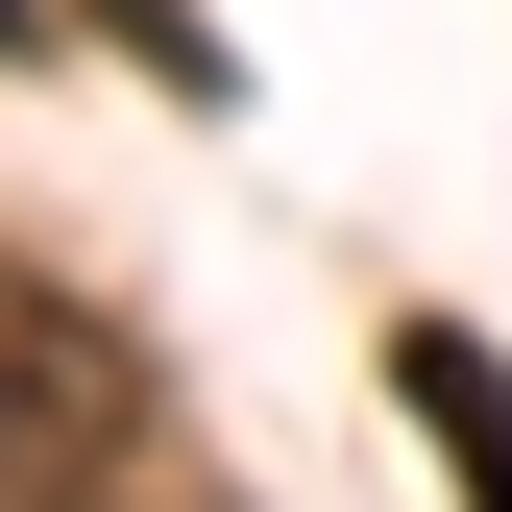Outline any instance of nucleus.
I'll return each mask as SVG.
<instances>
[{
  "mask_svg": "<svg viewBox=\"0 0 512 512\" xmlns=\"http://www.w3.org/2000/svg\"><path fill=\"white\" fill-rule=\"evenodd\" d=\"M391 391H415L439 439H464V512H512V366L464 342V317H415V342H391Z\"/></svg>",
  "mask_w": 512,
  "mask_h": 512,
  "instance_id": "nucleus-2",
  "label": "nucleus"
},
{
  "mask_svg": "<svg viewBox=\"0 0 512 512\" xmlns=\"http://www.w3.org/2000/svg\"><path fill=\"white\" fill-rule=\"evenodd\" d=\"M147 488V342L98 293H0V512H122Z\"/></svg>",
  "mask_w": 512,
  "mask_h": 512,
  "instance_id": "nucleus-1",
  "label": "nucleus"
}]
</instances>
